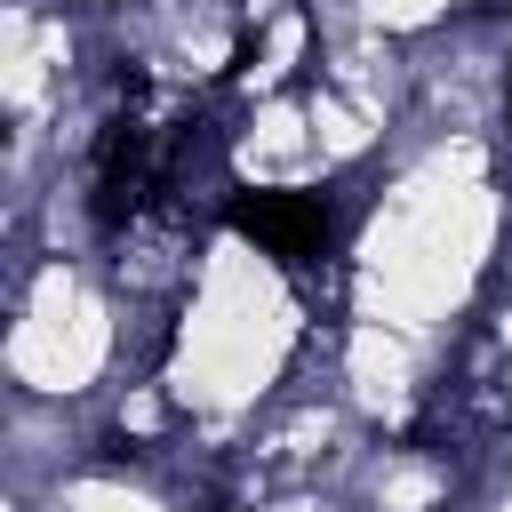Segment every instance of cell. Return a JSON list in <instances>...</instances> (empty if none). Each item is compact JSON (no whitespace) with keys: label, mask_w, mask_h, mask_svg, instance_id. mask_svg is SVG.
<instances>
[{"label":"cell","mask_w":512,"mask_h":512,"mask_svg":"<svg viewBox=\"0 0 512 512\" xmlns=\"http://www.w3.org/2000/svg\"><path fill=\"white\" fill-rule=\"evenodd\" d=\"M232 224H240L248 240H264V256L312 264L320 240H328V200H320V192H240V200H232Z\"/></svg>","instance_id":"obj_1"}]
</instances>
